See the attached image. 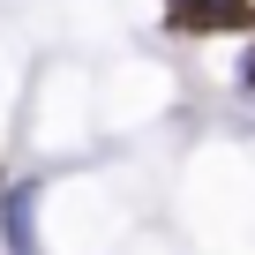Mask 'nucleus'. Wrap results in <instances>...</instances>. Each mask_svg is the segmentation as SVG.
<instances>
[{
	"label": "nucleus",
	"mask_w": 255,
	"mask_h": 255,
	"mask_svg": "<svg viewBox=\"0 0 255 255\" xmlns=\"http://www.w3.org/2000/svg\"><path fill=\"white\" fill-rule=\"evenodd\" d=\"M0 248L8 255H38V188H0Z\"/></svg>",
	"instance_id": "nucleus-2"
},
{
	"label": "nucleus",
	"mask_w": 255,
	"mask_h": 255,
	"mask_svg": "<svg viewBox=\"0 0 255 255\" xmlns=\"http://www.w3.org/2000/svg\"><path fill=\"white\" fill-rule=\"evenodd\" d=\"M240 83H248V98H255V53H248V60H240Z\"/></svg>",
	"instance_id": "nucleus-3"
},
{
	"label": "nucleus",
	"mask_w": 255,
	"mask_h": 255,
	"mask_svg": "<svg viewBox=\"0 0 255 255\" xmlns=\"http://www.w3.org/2000/svg\"><path fill=\"white\" fill-rule=\"evenodd\" d=\"M165 30H180V38H240V30H255V0H165Z\"/></svg>",
	"instance_id": "nucleus-1"
},
{
	"label": "nucleus",
	"mask_w": 255,
	"mask_h": 255,
	"mask_svg": "<svg viewBox=\"0 0 255 255\" xmlns=\"http://www.w3.org/2000/svg\"><path fill=\"white\" fill-rule=\"evenodd\" d=\"M0 188H8V173H0Z\"/></svg>",
	"instance_id": "nucleus-4"
}]
</instances>
